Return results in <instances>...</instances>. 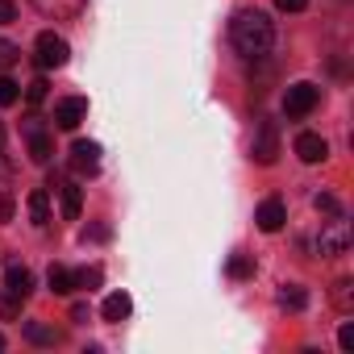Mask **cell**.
I'll return each mask as SVG.
<instances>
[{"mask_svg": "<svg viewBox=\"0 0 354 354\" xmlns=\"http://www.w3.org/2000/svg\"><path fill=\"white\" fill-rule=\"evenodd\" d=\"M230 38H234V50H238V55L263 59V55L275 46V26H271L267 13L246 9V13H238V17L230 21Z\"/></svg>", "mask_w": 354, "mask_h": 354, "instance_id": "1", "label": "cell"}, {"mask_svg": "<svg viewBox=\"0 0 354 354\" xmlns=\"http://www.w3.org/2000/svg\"><path fill=\"white\" fill-rule=\"evenodd\" d=\"M350 242H354L350 221H342V213H337L333 221H325V225H321V234H317L313 250H317L321 259H337V254H346V250H350Z\"/></svg>", "mask_w": 354, "mask_h": 354, "instance_id": "2", "label": "cell"}, {"mask_svg": "<svg viewBox=\"0 0 354 354\" xmlns=\"http://www.w3.org/2000/svg\"><path fill=\"white\" fill-rule=\"evenodd\" d=\"M317 104H321V88H317V84H308V80L292 84V88H288V96H283V113H288L292 121L308 117V113H313Z\"/></svg>", "mask_w": 354, "mask_h": 354, "instance_id": "3", "label": "cell"}, {"mask_svg": "<svg viewBox=\"0 0 354 354\" xmlns=\"http://www.w3.org/2000/svg\"><path fill=\"white\" fill-rule=\"evenodd\" d=\"M38 67L42 71H50V67H67V59H71V46H67V38H59V34H42L38 38Z\"/></svg>", "mask_w": 354, "mask_h": 354, "instance_id": "4", "label": "cell"}, {"mask_svg": "<svg viewBox=\"0 0 354 354\" xmlns=\"http://www.w3.org/2000/svg\"><path fill=\"white\" fill-rule=\"evenodd\" d=\"M250 158H254L259 167H271V162L279 158V129H275V121H263V125H259L254 146H250Z\"/></svg>", "mask_w": 354, "mask_h": 354, "instance_id": "5", "label": "cell"}, {"mask_svg": "<svg viewBox=\"0 0 354 354\" xmlns=\"http://www.w3.org/2000/svg\"><path fill=\"white\" fill-rule=\"evenodd\" d=\"M84 117H88V100L84 96H67V100L55 104V125L59 129H75Z\"/></svg>", "mask_w": 354, "mask_h": 354, "instance_id": "6", "label": "cell"}, {"mask_svg": "<svg viewBox=\"0 0 354 354\" xmlns=\"http://www.w3.org/2000/svg\"><path fill=\"white\" fill-rule=\"evenodd\" d=\"M71 167H75V175H96V171H100V146L80 138V142L71 146Z\"/></svg>", "mask_w": 354, "mask_h": 354, "instance_id": "7", "label": "cell"}, {"mask_svg": "<svg viewBox=\"0 0 354 354\" xmlns=\"http://www.w3.org/2000/svg\"><path fill=\"white\" fill-rule=\"evenodd\" d=\"M84 5H88V0H34V9H38L42 17H55V21H71V17H80Z\"/></svg>", "mask_w": 354, "mask_h": 354, "instance_id": "8", "label": "cell"}, {"mask_svg": "<svg viewBox=\"0 0 354 354\" xmlns=\"http://www.w3.org/2000/svg\"><path fill=\"white\" fill-rule=\"evenodd\" d=\"M254 221H259V230L263 234H279L283 230V221H288V209H283V201H263L259 205V213H254Z\"/></svg>", "mask_w": 354, "mask_h": 354, "instance_id": "9", "label": "cell"}, {"mask_svg": "<svg viewBox=\"0 0 354 354\" xmlns=\"http://www.w3.org/2000/svg\"><path fill=\"white\" fill-rule=\"evenodd\" d=\"M296 154H300V162H325L329 158V142L321 133H300L296 138Z\"/></svg>", "mask_w": 354, "mask_h": 354, "instance_id": "10", "label": "cell"}, {"mask_svg": "<svg viewBox=\"0 0 354 354\" xmlns=\"http://www.w3.org/2000/svg\"><path fill=\"white\" fill-rule=\"evenodd\" d=\"M5 292L17 296V300H30V292H34V271L21 267V263H13L9 275H5Z\"/></svg>", "mask_w": 354, "mask_h": 354, "instance_id": "11", "label": "cell"}, {"mask_svg": "<svg viewBox=\"0 0 354 354\" xmlns=\"http://www.w3.org/2000/svg\"><path fill=\"white\" fill-rule=\"evenodd\" d=\"M26 133H30V158L46 167V162H50V154H55L50 133H46V129H38V125H26Z\"/></svg>", "mask_w": 354, "mask_h": 354, "instance_id": "12", "label": "cell"}, {"mask_svg": "<svg viewBox=\"0 0 354 354\" xmlns=\"http://www.w3.org/2000/svg\"><path fill=\"white\" fill-rule=\"evenodd\" d=\"M129 313H133V300H129L125 292H113V296H109V300L100 304V317H104L109 325H121V321H125Z\"/></svg>", "mask_w": 354, "mask_h": 354, "instance_id": "13", "label": "cell"}, {"mask_svg": "<svg viewBox=\"0 0 354 354\" xmlns=\"http://www.w3.org/2000/svg\"><path fill=\"white\" fill-rule=\"evenodd\" d=\"M59 196H63V217L75 221L80 209H84V188L80 184H59Z\"/></svg>", "mask_w": 354, "mask_h": 354, "instance_id": "14", "label": "cell"}, {"mask_svg": "<svg viewBox=\"0 0 354 354\" xmlns=\"http://www.w3.org/2000/svg\"><path fill=\"white\" fill-rule=\"evenodd\" d=\"M46 283H50V292H55V296H71V292H75V275H71L67 267H59V263L46 271Z\"/></svg>", "mask_w": 354, "mask_h": 354, "instance_id": "15", "label": "cell"}, {"mask_svg": "<svg viewBox=\"0 0 354 354\" xmlns=\"http://www.w3.org/2000/svg\"><path fill=\"white\" fill-rule=\"evenodd\" d=\"M26 337L34 346H59V329L46 325V321H26Z\"/></svg>", "mask_w": 354, "mask_h": 354, "instance_id": "16", "label": "cell"}, {"mask_svg": "<svg viewBox=\"0 0 354 354\" xmlns=\"http://www.w3.org/2000/svg\"><path fill=\"white\" fill-rule=\"evenodd\" d=\"M30 217H34V225H46L50 221V192L46 188H34L30 192Z\"/></svg>", "mask_w": 354, "mask_h": 354, "instance_id": "17", "label": "cell"}, {"mask_svg": "<svg viewBox=\"0 0 354 354\" xmlns=\"http://www.w3.org/2000/svg\"><path fill=\"white\" fill-rule=\"evenodd\" d=\"M329 296H333V304H337L342 313H350V308H354V283H350V279H337Z\"/></svg>", "mask_w": 354, "mask_h": 354, "instance_id": "18", "label": "cell"}, {"mask_svg": "<svg viewBox=\"0 0 354 354\" xmlns=\"http://www.w3.org/2000/svg\"><path fill=\"white\" fill-rule=\"evenodd\" d=\"M308 304V296H304V288H296V283H288L283 292H279V308H292V313H300Z\"/></svg>", "mask_w": 354, "mask_h": 354, "instance_id": "19", "label": "cell"}, {"mask_svg": "<svg viewBox=\"0 0 354 354\" xmlns=\"http://www.w3.org/2000/svg\"><path fill=\"white\" fill-rule=\"evenodd\" d=\"M71 275H75V288H84V292L100 288V279H104V271H100V267H84V271H71Z\"/></svg>", "mask_w": 354, "mask_h": 354, "instance_id": "20", "label": "cell"}, {"mask_svg": "<svg viewBox=\"0 0 354 354\" xmlns=\"http://www.w3.org/2000/svg\"><path fill=\"white\" fill-rule=\"evenodd\" d=\"M21 100V84H13L9 75H0V109H9Z\"/></svg>", "mask_w": 354, "mask_h": 354, "instance_id": "21", "label": "cell"}, {"mask_svg": "<svg viewBox=\"0 0 354 354\" xmlns=\"http://www.w3.org/2000/svg\"><path fill=\"white\" fill-rule=\"evenodd\" d=\"M230 275H234V279H250V275H254V259H250V254H234V259H230Z\"/></svg>", "mask_w": 354, "mask_h": 354, "instance_id": "22", "label": "cell"}, {"mask_svg": "<svg viewBox=\"0 0 354 354\" xmlns=\"http://www.w3.org/2000/svg\"><path fill=\"white\" fill-rule=\"evenodd\" d=\"M21 304H26V300H17V296L5 292V296H0V321H17V317H21Z\"/></svg>", "mask_w": 354, "mask_h": 354, "instance_id": "23", "label": "cell"}, {"mask_svg": "<svg viewBox=\"0 0 354 354\" xmlns=\"http://www.w3.org/2000/svg\"><path fill=\"white\" fill-rule=\"evenodd\" d=\"M21 59V50L13 46V42H5V38H0V67H13Z\"/></svg>", "mask_w": 354, "mask_h": 354, "instance_id": "24", "label": "cell"}, {"mask_svg": "<svg viewBox=\"0 0 354 354\" xmlns=\"http://www.w3.org/2000/svg\"><path fill=\"white\" fill-rule=\"evenodd\" d=\"M313 205H317V213H325V217H337V213H342V205H337L333 196H325V192H321Z\"/></svg>", "mask_w": 354, "mask_h": 354, "instance_id": "25", "label": "cell"}, {"mask_svg": "<svg viewBox=\"0 0 354 354\" xmlns=\"http://www.w3.org/2000/svg\"><path fill=\"white\" fill-rule=\"evenodd\" d=\"M26 100H30V104H42V100H46V80H34V84L26 88Z\"/></svg>", "mask_w": 354, "mask_h": 354, "instance_id": "26", "label": "cell"}, {"mask_svg": "<svg viewBox=\"0 0 354 354\" xmlns=\"http://www.w3.org/2000/svg\"><path fill=\"white\" fill-rule=\"evenodd\" d=\"M9 21H17V5L13 0H0V26H9Z\"/></svg>", "mask_w": 354, "mask_h": 354, "instance_id": "27", "label": "cell"}, {"mask_svg": "<svg viewBox=\"0 0 354 354\" xmlns=\"http://www.w3.org/2000/svg\"><path fill=\"white\" fill-rule=\"evenodd\" d=\"M337 342H342V350H354V325H350V321L342 325V333H337Z\"/></svg>", "mask_w": 354, "mask_h": 354, "instance_id": "28", "label": "cell"}, {"mask_svg": "<svg viewBox=\"0 0 354 354\" xmlns=\"http://www.w3.org/2000/svg\"><path fill=\"white\" fill-rule=\"evenodd\" d=\"M308 5V0H275V9H283V13H300Z\"/></svg>", "mask_w": 354, "mask_h": 354, "instance_id": "29", "label": "cell"}, {"mask_svg": "<svg viewBox=\"0 0 354 354\" xmlns=\"http://www.w3.org/2000/svg\"><path fill=\"white\" fill-rule=\"evenodd\" d=\"M13 217V201L9 196H0V221H9Z\"/></svg>", "mask_w": 354, "mask_h": 354, "instance_id": "30", "label": "cell"}, {"mask_svg": "<svg viewBox=\"0 0 354 354\" xmlns=\"http://www.w3.org/2000/svg\"><path fill=\"white\" fill-rule=\"evenodd\" d=\"M0 350H5V333H0Z\"/></svg>", "mask_w": 354, "mask_h": 354, "instance_id": "31", "label": "cell"}]
</instances>
